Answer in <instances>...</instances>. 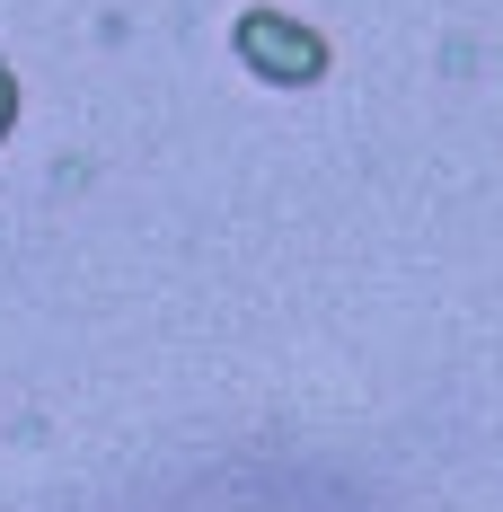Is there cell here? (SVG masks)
Here are the masks:
<instances>
[{
  "mask_svg": "<svg viewBox=\"0 0 503 512\" xmlns=\"http://www.w3.org/2000/svg\"><path fill=\"white\" fill-rule=\"evenodd\" d=\"M239 45L256 53V71H283V80H309L318 71V45H309L301 27H283V18H248Z\"/></svg>",
  "mask_w": 503,
  "mask_h": 512,
  "instance_id": "1",
  "label": "cell"
},
{
  "mask_svg": "<svg viewBox=\"0 0 503 512\" xmlns=\"http://www.w3.org/2000/svg\"><path fill=\"white\" fill-rule=\"evenodd\" d=\"M0 115H9V80H0Z\"/></svg>",
  "mask_w": 503,
  "mask_h": 512,
  "instance_id": "2",
  "label": "cell"
}]
</instances>
